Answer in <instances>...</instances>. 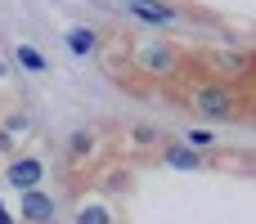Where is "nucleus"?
Returning <instances> with one entry per match:
<instances>
[{
    "label": "nucleus",
    "instance_id": "1",
    "mask_svg": "<svg viewBox=\"0 0 256 224\" xmlns=\"http://www.w3.org/2000/svg\"><path fill=\"white\" fill-rule=\"evenodd\" d=\"M194 108L207 112V117H230L234 112V94L220 90V85H202V90H194Z\"/></svg>",
    "mask_w": 256,
    "mask_h": 224
},
{
    "label": "nucleus",
    "instance_id": "2",
    "mask_svg": "<svg viewBox=\"0 0 256 224\" xmlns=\"http://www.w3.org/2000/svg\"><path fill=\"white\" fill-rule=\"evenodd\" d=\"M22 220H32V224H50L54 220V198L50 193H40V189H27L22 193V211H18Z\"/></svg>",
    "mask_w": 256,
    "mask_h": 224
},
{
    "label": "nucleus",
    "instance_id": "3",
    "mask_svg": "<svg viewBox=\"0 0 256 224\" xmlns=\"http://www.w3.org/2000/svg\"><path fill=\"white\" fill-rule=\"evenodd\" d=\"M40 175H45V171H40V162H36V157H18V162L9 166V184H14V189H22V193H27V189H36V184H40Z\"/></svg>",
    "mask_w": 256,
    "mask_h": 224
},
{
    "label": "nucleus",
    "instance_id": "4",
    "mask_svg": "<svg viewBox=\"0 0 256 224\" xmlns=\"http://www.w3.org/2000/svg\"><path fill=\"white\" fill-rule=\"evenodd\" d=\"M126 9L135 18H144V22H176V13L166 4H153V0H126Z\"/></svg>",
    "mask_w": 256,
    "mask_h": 224
},
{
    "label": "nucleus",
    "instance_id": "5",
    "mask_svg": "<svg viewBox=\"0 0 256 224\" xmlns=\"http://www.w3.org/2000/svg\"><path fill=\"white\" fill-rule=\"evenodd\" d=\"M94 45H99V36H94L90 27H72V31H68V49H72V54H94Z\"/></svg>",
    "mask_w": 256,
    "mask_h": 224
},
{
    "label": "nucleus",
    "instance_id": "6",
    "mask_svg": "<svg viewBox=\"0 0 256 224\" xmlns=\"http://www.w3.org/2000/svg\"><path fill=\"white\" fill-rule=\"evenodd\" d=\"M166 162H171L176 171H194V166H198V148H180V144H171V148H166Z\"/></svg>",
    "mask_w": 256,
    "mask_h": 224
},
{
    "label": "nucleus",
    "instance_id": "7",
    "mask_svg": "<svg viewBox=\"0 0 256 224\" xmlns=\"http://www.w3.org/2000/svg\"><path fill=\"white\" fill-rule=\"evenodd\" d=\"M14 58H18V63H22L27 72H50V63H45V58H40V54H36L32 45H18V49H14Z\"/></svg>",
    "mask_w": 256,
    "mask_h": 224
},
{
    "label": "nucleus",
    "instance_id": "8",
    "mask_svg": "<svg viewBox=\"0 0 256 224\" xmlns=\"http://www.w3.org/2000/svg\"><path fill=\"white\" fill-rule=\"evenodd\" d=\"M90 148H94V135H90V130H76V135L68 139V153H72V157H90Z\"/></svg>",
    "mask_w": 256,
    "mask_h": 224
},
{
    "label": "nucleus",
    "instance_id": "9",
    "mask_svg": "<svg viewBox=\"0 0 256 224\" xmlns=\"http://www.w3.org/2000/svg\"><path fill=\"white\" fill-rule=\"evenodd\" d=\"M76 224H112V220H108V211H104V207H81Z\"/></svg>",
    "mask_w": 256,
    "mask_h": 224
},
{
    "label": "nucleus",
    "instance_id": "10",
    "mask_svg": "<svg viewBox=\"0 0 256 224\" xmlns=\"http://www.w3.org/2000/svg\"><path fill=\"white\" fill-rule=\"evenodd\" d=\"M144 63H148V67H171V54H166V49H148Z\"/></svg>",
    "mask_w": 256,
    "mask_h": 224
},
{
    "label": "nucleus",
    "instance_id": "11",
    "mask_svg": "<svg viewBox=\"0 0 256 224\" xmlns=\"http://www.w3.org/2000/svg\"><path fill=\"white\" fill-rule=\"evenodd\" d=\"M189 144H194V148H212L216 139H212V130H189Z\"/></svg>",
    "mask_w": 256,
    "mask_h": 224
},
{
    "label": "nucleus",
    "instance_id": "12",
    "mask_svg": "<svg viewBox=\"0 0 256 224\" xmlns=\"http://www.w3.org/2000/svg\"><path fill=\"white\" fill-rule=\"evenodd\" d=\"M14 148V139H9V130H0V153H9Z\"/></svg>",
    "mask_w": 256,
    "mask_h": 224
},
{
    "label": "nucleus",
    "instance_id": "13",
    "mask_svg": "<svg viewBox=\"0 0 256 224\" xmlns=\"http://www.w3.org/2000/svg\"><path fill=\"white\" fill-rule=\"evenodd\" d=\"M0 224H14V216H9V211H4V207H0Z\"/></svg>",
    "mask_w": 256,
    "mask_h": 224
}]
</instances>
